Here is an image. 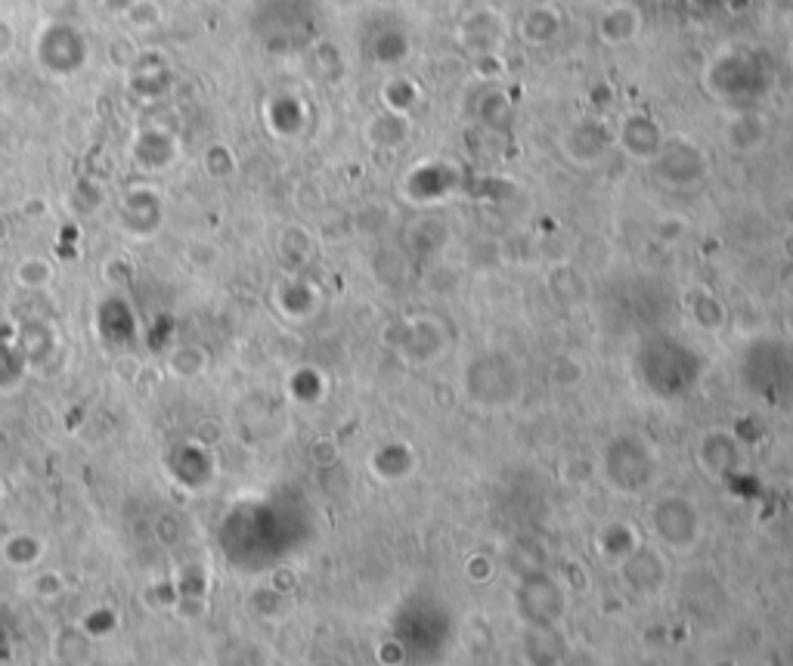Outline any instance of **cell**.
Returning <instances> with one entry per match:
<instances>
[{"label":"cell","mask_w":793,"mask_h":666,"mask_svg":"<svg viewBox=\"0 0 793 666\" xmlns=\"http://www.w3.org/2000/svg\"><path fill=\"white\" fill-rule=\"evenodd\" d=\"M152 536H155V543L162 546V549H174L180 546V539H183V521L177 512H158L152 518Z\"/></svg>","instance_id":"7"},{"label":"cell","mask_w":793,"mask_h":666,"mask_svg":"<svg viewBox=\"0 0 793 666\" xmlns=\"http://www.w3.org/2000/svg\"><path fill=\"white\" fill-rule=\"evenodd\" d=\"M0 499H4V481H0Z\"/></svg>","instance_id":"16"},{"label":"cell","mask_w":793,"mask_h":666,"mask_svg":"<svg viewBox=\"0 0 793 666\" xmlns=\"http://www.w3.org/2000/svg\"><path fill=\"white\" fill-rule=\"evenodd\" d=\"M35 47H53L56 53L38 56L41 69L53 78H69L72 72H78L87 59V44L84 38L75 31V25L69 22H47L38 31V44Z\"/></svg>","instance_id":"1"},{"label":"cell","mask_w":793,"mask_h":666,"mask_svg":"<svg viewBox=\"0 0 793 666\" xmlns=\"http://www.w3.org/2000/svg\"><path fill=\"white\" fill-rule=\"evenodd\" d=\"M47 546L44 539L35 536V533H13L7 536V543L0 546V555H4V564L13 567V570H28L35 567L41 558H44Z\"/></svg>","instance_id":"3"},{"label":"cell","mask_w":793,"mask_h":666,"mask_svg":"<svg viewBox=\"0 0 793 666\" xmlns=\"http://www.w3.org/2000/svg\"><path fill=\"white\" fill-rule=\"evenodd\" d=\"M186 258H189V264H193V267L208 270L211 264H217V245H211L208 239H199V242H193L186 248Z\"/></svg>","instance_id":"11"},{"label":"cell","mask_w":793,"mask_h":666,"mask_svg":"<svg viewBox=\"0 0 793 666\" xmlns=\"http://www.w3.org/2000/svg\"><path fill=\"white\" fill-rule=\"evenodd\" d=\"M16 44V31L7 19H0V56H7Z\"/></svg>","instance_id":"14"},{"label":"cell","mask_w":793,"mask_h":666,"mask_svg":"<svg viewBox=\"0 0 793 666\" xmlns=\"http://www.w3.org/2000/svg\"><path fill=\"white\" fill-rule=\"evenodd\" d=\"M224 437H227V425L220 422L217 416H202L193 425V440L199 443V447H205V450L220 447V443H224Z\"/></svg>","instance_id":"9"},{"label":"cell","mask_w":793,"mask_h":666,"mask_svg":"<svg viewBox=\"0 0 793 666\" xmlns=\"http://www.w3.org/2000/svg\"><path fill=\"white\" fill-rule=\"evenodd\" d=\"M143 372V363L137 357H118L115 360V375L118 378H128V382H137Z\"/></svg>","instance_id":"12"},{"label":"cell","mask_w":793,"mask_h":666,"mask_svg":"<svg viewBox=\"0 0 793 666\" xmlns=\"http://www.w3.org/2000/svg\"><path fill=\"white\" fill-rule=\"evenodd\" d=\"M124 19H128V25L137 31H152L165 22V10L158 0H134V4L124 10Z\"/></svg>","instance_id":"6"},{"label":"cell","mask_w":793,"mask_h":666,"mask_svg":"<svg viewBox=\"0 0 793 666\" xmlns=\"http://www.w3.org/2000/svg\"><path fill=\"white\" fill-rule=\"evenodd\" d=\"M134 158L146 171H165L177 162V137L165 128H146L134 143Z\"/></svg>","instance_id":"2"},{"label":"cell","mask_w":793,"mask_h":666,"mask_svg":"<svg viewBox=\"0 0 793 666\" xmlns=\"http://www.w3.org/2000/svg\"><path fill=\"white\" fill-rule=\"evenodd\" d=\"M10 236H13V227H10V217L0 211V245L4 242H10Z\"/></svg>","instance_id":"15"},{"label":"cell","mask_w":793,"mask_h":666,"mask_svg":"<svg viewBox=\"0 0 793 666\" xmlns=\"http://www.w3.org/2000/svg\"><path fill=\"white\" fill-rule=\"evenodd\" d=\"M202 165L208 177H230L236 171V158L230 152V146L224 143H211L202 155Z\"/></svg>","instance_id":"8"},{"label":"cell","mask_w":793,"mask_h":666,"mask_svg":"<svg viewBox=\"0 0 793 666\" xmlns=\"http://www.w3.org/2000/svg\"><path fill=\"white\" fill-rule=\"evenodd\" d=\"M53 279H56V267L44 255H28L13 270V282L19 285V289H25V292H44Z\"/></svg>","instance_id":"4"},{"label":"cell","mask_w":793,"mask_h":666,"mask_svg":"<svg viewBox=\"0 0 793 666\" xmlns=\"http://www.w3.org/2000/svg\"><path fill=\"white\" fill-rule=\"evenodd\" d=\"M208 351L202 344H180V347H174V351L168 354V372L174 375V378H199L205 369H208Z\"/></svg>","instance_id":"5"},{"label":"cell","mask_w":793,"mask_h":666,"mask_svg":"<svg viewBox=\"0 0 793 666\" xmlns=\"http://www.w3.org/2000/svg\"><path fill=\"white\" fill-rule=\"evenodd\" d=\"M31 595L35 598H44V601H53L59 598L62 592H66V577L59 574V570H41V574L28 583Z\"/></svg>","instance_id":"10"},{"label":"cell","mask_w":793,"mask_h":666,"mask_svg":"<svg viewBox=\"0 0 793 666\" xmlns=\"http://www.w3.org/2000/svg\"><path fill=\"white\" fill-rule=\"evenodd\" d=\"M47 214H50V205L41 196H31V199L22 202V217H28V220H41Z\"/></svg>","instance_id":"13"}]
</instances>
